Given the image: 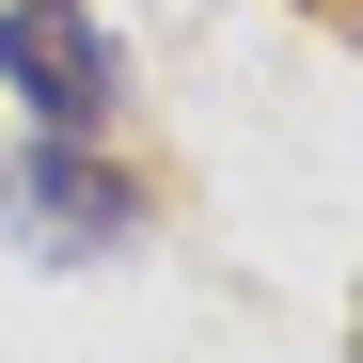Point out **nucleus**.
<instances>
[{
    "instance_id": "obj_2",
    "label": "nucleus",
    "mask_w": 363,
    "mask_h": 363,
    "mask_svg": "<svg viewBox=\"0 0 363 363\" xmlns=\"http://www.w3.org/2000/svg\"><path fill=\"white\" fill-rule=\"evenodd\" d=\"M0 95L32 127H111L127 111V48L95 0H0Z\"/></svg>"
},
{
    "instance_id": "obj_1",
    "label": "nucleus",
    "mask_w": 363,
    "mask_h": 363,
    "mask_svg": "<svg viewBox=\"0 0 363 363\" xmlns=\"http://www.w3.org/2000/svg\"><path fill=\"white\" fill-rule=\"evenodd\" d=\"M0 221H16V253H48V269H111L143 237V190L95 158V127H32L0 158Z\"/></svg>"
},
{
    "instance_id": "obj_3",
    "label": "nucleus",
    "mask_w": 363,
    "mask_h": 363,
    "mask_svg": "<svg viewBox=\"0 0 363 363\" xmlns=\"http://www.w3.org/2000/svg\"><path fill=\"white\" fill-rule=\"evenodd\" d=\"M347 363H363V332H347Z\"/></svg>"
}]
</instances>
